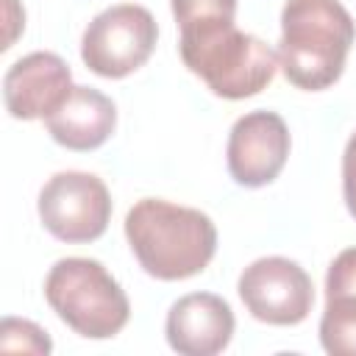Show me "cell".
Here are the masks:
<instances>
[{
  "label": "cell",
  "instance_id": "6da1fadb",
  "mask_svg": "<svg viewBox=\"0 0 356 356\" xmlns=\"http://www.w3.org/2000/svg\"><path fill=\"white\" fill-rule=\"evenodd\" d=\"M125 239L139 267L159 281L203 273L217 250V228L209 214L159 197L134 203L125 217Z\"/></svg>",
  "mask_w": 356,
  "mask_h": 356
},
{
  "label": "cell",
  "instance_id": "7a4b0ae2",
  "mask_svg": "<svg viewBox=\"0 0 356 356\" xmlns=\"http://www.w3.org/2000/svg\"><path fill=\"white\" fill-rule=\"evenodd\" d=\"M356 39V25L339 0H286L281 8L278 67L306 92L339 81Z\"/></svg>",
  "mask_w": 356,
  "mask_h": 356
},
{
  "label": "cell",
  "instance_id": "3957f363",
  "mask_svg": "<svg viewBox=\"0 0 356 356\" xmlns=\"http://www.w3.org/2000/svg\"><path fill=\"white\" fill-rule=\"evenodd\" d=\"M178 50L184 67L225 100L259 95L278 70V53L234 22L184 28Z\"/></svg>",
  "mask_w": 356,
  "mask_h": 356
},
{
  "label": "cell",
  "instance_id": "277c9868",
  "mask_svg": "<svg viewBox=\"0 0 356 356\" xmlns=\"http://www.w3.org/2000/svg\"><path fill=\"white\" fill-rule=\"evenodd\" d=\"M50 309L81 337L108 339L131 317V303L117 278L95 259L70 256L50 267L44 278Z\"/></svg>",
  "mask_w": 356,
  "mask_h": 356
},
{
  "label": "cell",
  "instance_id": "5b68a950",
  "mask_svg": "<svg viewBox=\"0 0 356 356\" xmlns=\"http://www.w3.org/2000/svg\"><path fill=\"white\" fill-rule=\"evenodd\" d=\"M159 25L145 6L120 3L100 11L81 39L83 64L100 78H125L153 53Z\"/></svg>",
  "mask_w": 356,
  "mask_h": 356
},
{
  "label": "cell",
  "instance_id": "8992f818",
  "mask_svg": "<svg viewBox=\"0 0 356 356\" xmlns=\"http://www.w3.org/2000/svg\"><path fill=\"white\" fill-rule=\"evenodd\" d=\"M39 217L61 242H95L108 228L111 197L92 172H58L39 192Z\"/></svg>",
  "mask_w": 356,
  "mask_h": 356
},
{
  "label": "cell",
  "instance_id": "52a82bcc",
  "mask_svg": "<svg viewBox=\"0 0 356 356\" xmlns=\"http://www.w3.org/2000/svg\"><path fill=\"white\" fill-rule=\"evenodd\" d=\"M236 289L245 309L270 325H298L309 317L314 303L309 273L284 256H264L248 264Z\"/></svg>",
  "mask_w": 356,
  "mask_h": 356
},
{
  "label": "cell",
  "instance_id": "ba28073f",
  "mask_svg": "<svg viewBox=\"0 0 356 356\" xmlns=\"http://www.w3.org/2000/svg\"><path fill=\"white\" fill-rule=\"evenodd\" d=\"M228 172L242 186H264L278 178L289 156V131L275 111L239 117L228 136Z\"/></svg>",
  "mask_w": 356,
  "mask_h": 356
},
{
  "label": "cell",
  "instance_id": "9c48e42d",
  "mask_svg": "<svg viewBox=\"0 0 356 356\" xmlns=\"http://www.w3.org/2000/svg\"><path fill=\"white\" fill-rule=\"evenodd\" d=\"M72 92V72L56 53H28L3 78L6 111L14 120H47Z\"/></svg>",
  "mask_w": 356,
  "mask_h": 356
},
{
  "label": "cell",
  "instance_id": "30bf717a",
  "mask_svg": "<svg viewBox=\"0 0 356 356\" xmlns=\"http://www.w3.org/2000/svg\"><path fill=\"white\" fill-rule=\"evenodd\" d=\"M236 320L231 306L211 292L178 298L167 312V342L184 356H214L228 348Z\"/></svg>",
  "mask_w": 356,
  "mask_h": 356
},
{
  "label": "cell",
  "instance_id": "8fae6325",
  "mask_svg": "<svg viewBox=\"0 0 356 356\" xmlns=\"http://www.w3.org/2000/svg\"><path fill=\"white\" fill-rule=\"evenodd\" d=\"M47 134L67 150H95L100 147L117 125V108L111 97L92 86H72L67 100L44 120Z\"/></svg>",
  "mask_w": 356,
  "mask_h": 356
},
{
  "label": "cell",
  "instance_id": "7c38bea8",
  "mask_svg": "<svg viewBox=\"0 0 356 356\" xmlns=\"http://www.w3.org/2000/svg\"><path fill=\"white\" fill-rule=\"evenodd\" d=\"M320 342L331 356H356V295L325 298Z\"/></svg>",
  "mask_w": 356,
  "mask_h": 356
},
{
  "label": "cell",
  "instance_id": "4fadbf2b",
  "mask_svg": "<svg viewBox=\"0 0 356 356\" xmlns=\"http://www.w3.org/2000/svg\"><path fill=\"white\" fill-rule=\"evenodd\" d=\"M178 28H195L206 22H234L236 0H170Z\"/></svg>",
  "mask_w": 356,
  "mask_h": 356
},
{
  "label": "cell",
  "instance_id": "5bb4252c",
  "mask_svg": "<svg viewBox=\"0 0 356 356\" xmlns=\"http://www.w3.org/2000/svg\"><path fill=\"white\" fill-rule=\"evenodd\" d=\"M50 337L28 323V320H17V317H6L0 323V350H11V353H50Z\"/></svg>",
  "mask_w": 356,
  "mask_h": 356
},
{
  "label": "cell",
  "instance_id": "9a60e30c",
  "mask_svg": "<svg viewBox=\"0 0 356 356\" xmlns=\"http://www.w3.org/2000/svg\"><path fill=\"white\" fill-rule=\"evenodd\" d=\"M356 295V248L342 250L325 273V298Z\"/></svg>",
  "mask_w": 356,
  "mask_h": 356
},
{
  "label": "cell",
  "instance_id": "2e32d148",
  "mask_svg": "<svg viewBox=\"0 0 356 356\" xmlns=\"http://www.w3.org/2000/svg\"><path fill=\"white\" fill-rule=\"evenodd\" d=\"M342 195H345L348 211L356 220V134L348 139L342 153Z\"/></svg>",
  "mask_w": 356,
  "mask_h": 356
}]
</instances>
